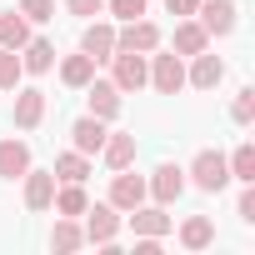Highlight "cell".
Listing matches in <instances>:
<instances>
[{
    "label": "cell",
    "mask_w": 255,
    "mask_h": 255,
    "mask_svg": "<svg viewBox=\"0 0 255 255\" xmlns=\"http://www.w3.org/2000/svg\"><path fill=\"white\" fill-rule=\"evenodd\" d=\"M195 20H200V30L215 40V35H230V30L240 25V10H235V0H200V5H195Z\"/></svg>",
    "instance_id": "obj_8"
},
{
    "label": "cell",
    "mask_w": 255,
    "mask_h": 255,
    "mask_svg": "<svg viewBox=\"0 0 255 255\" xmlns=\"http://www.w3.org/2000/svg\"><path fill=\"white\" fill-rule=\"evenodd\" d=\"M100 160H105L110 170H125V165H135V135H125V130H105Z\"/></svg>",
    "instance_id": "obj_18"
},
{
    "label": "cell",
    "mask_w": 255,
    "mask_h": 255,
    "mask_svg": "<svg viewBox=\"0 0 255 255\" xmlns=\"http://www.w3.org/2000/svg\"><path fill=\"white\" fill-rule=\"evenodd\" d=\"M30 40V20L20 15V10H5V15H0V45H5V50H20Z\"/></svg>",
    "instance_id": "obj_24"
},
{
    "label": "cell",
    "mask_w": 255,
    "mask_h": 255,
    "mask_svg": "<svg viewBox=\"0 0 255 255\" xmlns=\"http://www.w3.org/2000/svg\"><path fill=\"white\" fill-rule=\"evenodd\" d=\"M145 195H150L155 205H175V200L185 195V170H180L175 160H160V165H155V175L145 180Z\"/></svg>",
    "instance_id": "obj_6"
},
{
    "label": "cell",
    "mask_w": 255,
    "mask_h": 255,
    "mask_svg": "<svg viewBox=\"0 0 255 255\" xmlns=\"http://www.w3.org/2000/svg\"><path fill=\"white\" fill-rule=\"evenodd\" d=\"M225 165H230V180H240V185H245V180H255V145H250V140H245V145H235V150L225 155Z\"/></svg>",
    "instance_id": "obj_25"
},
{
    "label": "cell",
    "mask_w": 255,
    "mask_h": 255,
    "mask_svg": "<svg viewBox=\"0 0 255 255\" xmlns=\"http://www.w3.org/2000/svg\"><path fill=\"white\" fill-rule=\"evenodd\" d=\"M220 80H225V60H220V55H210V50L190 55V70H185V85H195V90H215Z\"/></svg>",
    "instance_id": "obj_11"
},
{
    "label": "cell",
    "mask_w": 255,
    "mask_h": 255,
    "mask_svg": "<svg viewBox=\"0 0 255 255\" xmlns=\"http://www.w3.org/2000/svg\"><path fill=\"white\" fill-rule=\"evenodd\" d=\"M150 85H155L160 95L185 90V60H180L175 50H150Z\"/></svg>",
    "instance_id": "obj_5"
},
{
    "label": "cell",
    "mask_w": 255,
    "mask_h": 255,
    "mask_svg": "<svg viewBox=\"0 0 255 255\" xmlns=\"http://www.w3.org/2000/svg\"><path fill=\"white\" fill-rule=\"evenodd\" d=\"M110 80H115L120 95L145 90V85H150V55H140V50H115V55H110Z\"/></svg>",
    "instance_id": "obj_1"
},
{
    "label": "cell",
    "mask_w": 255,
    "mask_h": 255,
    "mask_svg": "<svg viewBox=\"0 0 255 255\" xmlns=\"http://www.w3.org/2000/svg\"><path fill=\"white\" fill-rule=\"evenodd\" d=\"M210 240H215L210 215H185V220H180V245H185V250H205Z\"/></svg>",
    "instance_id": "obj_22"
},
{
    "label": "cell",
    "mask_w": 255,
    "mask_h": 255,
    "mask_svg": "<svg viewBox=\"0 0 255 255\" xmlns=\"http://www.w3.org/2000/svg\"><path fill=\"white\" fill-rule=\"evenodd\" d=\"M85 245H115V235H120V210L110 205V200H100V205H85Z\"/></svg>",
    "instance_id": "obj_3"
},
{
    "label": "cell",
    "mask_w": 255,
    "mask_h": 255,
    "mask_svg": "<svg viewBox=\"0 0 255 255\" xmlns=\"http://www.w3.org/2000/svg\"><path fill=\"white\" fill-rule=\"evenodd\" d=\"M85 100H90V115L105 120V125L120 115V90H115V80H100V75H95V80L85 85Z\"/></svg>",
    "instance_id": "obj_12"
},
{
    "label": "cell",
    "mask_w": 255,
    "mask_h": 255,
    "mask_svg": "<svg viewBox=\"0 0 255 255\" xmlns=\"http://www.w3.org/2000/svg\"><path fill=\"white\" fill-rule=\"evenodd\" d=\"M230 120H235V125H250V120H255V90H250V85L235 90V100H230Z\"/></svg>",
    "instance_id": "obj_28"
},
{
    "label": "cell",
    "mask_w": 255,
    "mask_h": 255,
    "mask_svg": "<svg viewBox=\"0 0 255 255\" xmlns=\"http://www.w3.org/2000/svg\"><path fill=\"white\" fill-rule=\"evenodd\" d=\"M105 200H110L120 215H125V210H135V205H145V200H150V195H145V175H135L130 165L115 170V175H110V195H105Z\"/></svg>",
    "instance_id": "obj_7"
},
{
    "label": "cell",
    "mask_w": 255,
    "mask_h": 255,
    "mask_svg": "<svg viewBox=\"0 0 255 255\" xmlns=\"http://www.w3.org/2000/svg\"><path fill=\"white\" fill-rule=\"evenodd\" d=\"M15 10L25 20H55V0H15Z\"/></svg>",
    "instance_id": "obj_30"
},
{
    "label": "cell",
    "mask_w": 255,
    "mask_h": 255,
    "mask_svg": "<svg viewBox=\"0 0 255 255\" xmlns=\"http://www.w3.org/2000/svg\"><path fill=\"white\" fill-rule=\"evenodd\" d=\"M20 65H25V75H50L55 70V45L45 35H30L20 45Z\"/></svg>",
    "instance_id": "obj_17"
},
{
    "label": "cell",
    "mask_w": 255,
    "mask_h": 255,
    "mask_svg": "<svg viewBox=\"0 0 255 255\" xmlns=\"http://www.w3.org/2000/svg\"><path fill=\"white\" fill-rule=\"evenodd\" d=\"M80 245H85L80 215H55V230H50V250H80Z\"/></svg>",
    "instance_id": "obj_23"
},
{
    "label": "cell",
    "mask_w": 255,
    "mask_h": 255,
    "mask_svg": "<svg viewBox=\"0 0 255 255\" xmlns=\"http://www.w3.org/2000/svg\"><path fill=\"white\" fill-rule=\"evenodd\" d=\"M125 220H130L135 235H155V240L170 235V215H165V205H135V210H125Z\"/></svg>",
    "instance_id": "obj_14"
},
{
    "label": "cell",
    "mask_w": 255,
    "mask_h": 255,
    "mask_svg": "<svg viewBox=\"0 0 255 255\" xmlns=\"http://www.w3.org/2000/svg\"><path fill=\"white\" fill-rule=\"evenodd\" d=\"M85 205H90L85 180H60V185H55V200H50L55 215H85Z\"/></svg>",
    "instance_id": "obj_20"
},
{
    "label": "cell",
    "mask_w": 255,
    "mask_h": 255,
    "mask_svg": "<svg viewBox=\"0 0 255 255\" xmlns=\"http://www.w3.org/2000/svg\"><path fill=\"white\" fill-rule=\"evenodd\" d=\"M65 10H70V15H80V20H90V15H100V10H105V0H65Z\"/></svg>",
    "instance_id": "obj_32"
},
{
    "label": "cell",
    "mask_w": 255,
    "mask_h": 255,
    "mask_svg": "<svg viewBox=\"0 0 255 255\" xmlns=\"http://www.w3.org/2000/svg\"><path fill=\"white\" fill-rule=\"evenodd\" d=\"M30 170V145L25 140H0V180H20Z\"/></svg>",
    "instance_id": "obj_19"
},
{
    "label": "cell",
    "mask_w": 255,
    "mask_h": 255,
    "mask_svg": "<svg viewBox=\"0 0 255 255\" xmlns=\"http://www.w3.org/2000/svg\"><path fill=\"white\" fill-rule=\"evenodd\" d=\"M60 80H65L70 90H85V85L95 80V60H90L85 50H80V55H65V60H60Z\"/></svg>",
    "instance_id": "obj_21"
},
{
    "label": "cell",
    "mask_w": 255,
    "mask_h": 255,
    "mask_svg": "<svg viewBox=\"0 0 255 255\" xmlns=\"http://www.w3.org/2000/svg\"><path fill=\"white\" fill-rule=\"evenodd\" d=\"M190 180L185 185H195V190H205V195H220L225 185H230V165H225V150H200L195 160H190V170H185Z\"/></svg>",
    "instance_id": "obj_2"
},
{
    "label": "cell",
    "mask_w": 255,
    "mask_h": 255,
    "mask_svg": "<svg viewBox=\"0 0 255 255\" xmlns=\"http://www.w3.org/2000/svg\"><path fill=\"white\" fill-rule=\"evenodd\" d=\"M105 130H110L105 120H95V115H80V120L70 125V150H80V155H100V145H105Z\"/></svg>",
    "instance_id": "obj_13"
},
{
    "label": "cell",
    "mask_w": 255,
    "mask_h": 255,
    "mask_svg": "<svg viewBox=\"0 0 255 255\" xmlns=\"http://www.w3.org/2000/svg\"><path fill=\"white\" fill-rule=\"evenodd\" d=\"M25 180V210H50V200H55V170H25L20 175Z\"/></svg>",
    "instance_id": "obj_15"
},
{
    "label": "cell",
    "mask_w": 255,
    "mask_h": 255,
    "mask_svg": "<svg viewBox=\"0 0 255 255\" xmlns=\"http://www.w3.org/2000/svg\"><path fill=\"white\" fill-rule=\"evenodd\" d=\"M235 215H240L245 225H255V180H245V185H240V200H235Z\"/></svg>",
    "instance_id": "obj_31"
},
{
    "label": "cell",
    "mask_w": 255,
    "mask_h": 255,
    "mask_svg": "<svg viewBox=\"0 0 255 255\" xmlns=\"http://www.w3.org/2000/svg\"><path fill=\"white\" fill-rule=\"evenodd\" d=\"M170 50H175L180 60H190V55H200V50H210V35L200 30V20H195V15H185V20H175V35H170Z\"/></svg>",
    "instance_id": "obj_10"
},
{
    "label": "cell",
    "mask_w": 255,
    "mask_h": 255,
    "mask_svg": "<svg viewBox=\"0 0 255 255\" xmlns=\"http://www.w3.org/2000/svg\"><path fill=\"white\" fill-rule=\"evenodd\" d=\"M85 175H90V155H80V150L55 155V180H85Z\"/></svg>",
    "instance_id": "obj_26"
},
{
    "label": "cell",
    "mask_w": 255,
    "mask_h": 255,
    "mask_svg": "<svg viewBox=\"0 0 255 255\" xmlns=\"http://www.w3.org/2000/svg\"><path fill=\"white\" fill-rule=\"evenodd\" d=\"M20 75H25L20 50H5V45H0V90H15V85H20Z\"/></svg>",
    "instance_id": "obj_27"
},
{
    "label": "cell",
    "mask_w": 255,
    "mask_h": 255,
    "mask_svg": "<svg viewBox=\"0 0 255 255\" xmlns=\"http://www.w3.org/2000/svg\"><path fill=\"white\" fill-rule=\"evenodd\" d=\"M80 50H85L95 65H100V60H110V55H115V25L90 15V20H85V30H80Z\"/></svg>",
    "instance_id": "obj_9"
},
{
    "label": "cell",
    "mask_w": 255,
    "mask_h": 255,
    "mask_svg": "<svg viewBox=\"0 0 255 255\" xmlns=\"http://www.w3.org/2000/svg\"><path fill=\"white\" fill-rule=\"evenodd\" d=\"M40 120H45V90H35V85L15 90V130H35Z\"/></svg>",
    "instance_id": "obj_16"
},
{
    "label": "cell",
    "mask_w": 255,
    "mask_h": 255,
    "mask_svg": "<svg viewBox=\"0 0 255 255\" xmlns=\"http://www.w3.org/2000/svg\"><path fill=\"white\" fill-rule=\"evenodd\" d=\"M195 5H200V0H165V10H170L175 20H185V15H195Z\"/></svg>",
    "instance_id": "obj_33"
},
{
    "label": "cell",
    "mask_w": 255,
    "mask_h": 255,
    "mask_svg": "<svg viewBox=\"0 0 255 255\" xmlns=\"http://www.w3.org/2000/svg\"><path fill=\"white\" fill-rule=\"evenodd\" d=\"M145 5H150V0H105V10H110L115 20H140Z\"/></svg>",
    "instance_id": "obj_29"
},
{
    "label": "cell",
    "mask_w": 255,
    "mask_h": 255,
    "mask_svg": "<svg viewBox=\"0 0 255 255\" xmlns=\"http://www.w3.org/2000/svg\"><path fill=\"white\" fill-rule=\"evenodd\" d=\"M165 45V35H160V25L155 20H125L120 30H115V50H140V55H150V50H160Z\"/></svg>",
    "instance_id": "obj_4"
}]
</instances>
